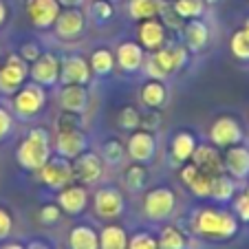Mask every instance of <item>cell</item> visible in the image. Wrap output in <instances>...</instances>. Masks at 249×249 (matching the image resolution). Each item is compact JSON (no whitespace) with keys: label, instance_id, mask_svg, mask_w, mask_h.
<instances>
[{"label":"cell","instance_id":"6da1fadb","mask_svg":"<svg viewBox=\"0 0 249 249\" xmlns=\"http://www.w3.org/2000/svg\"><path fill=\"white\" fill-rule=\"evenodd\" d=\"M192 227L198 236L212 240H230L238 234V218L227 210L205 207L198 210L192 218Z\"/></svg>","mask_w":249,"mask_h":249},{"label":"cell","instance_id":"7a4b0ae2","mask_svg":"<svg viewBox=\"0 0 249 249\" xmlns=\"http://www.w3.org/2000/svg\"><path fill=\"white\" fill-rule=\"evenodd\" d=\"M51 157V139L44 128L29 130L27 139L18 148V163L24 170H40Z\"/></svg>","mask_w":249,"mask_h":249},{"label":"cell","instance_id":"3957f363","mask_svg":"<svg viewBox=\"0 0 249 249\" xmlns=\"http://www.w3.org/2000/svg\"><path fill=\"white\" fill-rule=\"evenodd\" d=\"M174 210H177V194L165 185L148 190L146 196H143V214L155 223L170 218L174 214Z\"/></svg>","mask_w":249,"mask_h":249},{"label":"cell","instance_id":"277c9868","mask_svg":"<svg viewBox=\"0 0 249 249\" xmlns=\"http://www.w3.org/2000/svg\"><path fill=\"white\" fill-rule=\"evenodd\" d=\"M40 181L51 190H62L75 181L73 177V163L66 157H49V161L38 170Z\"/></svg>","mask_w":249,"mask_h":249},{"label":"cell","instance_id":"5b68a950","mask_svg":"<svg viewBox=\"0 0 249 249\" xmlns=\"http://www.w3.org/2000/svg\"><path fill=\"white\" fill-rule=\"evenodd\" d=\"M44 104H47L44 86L31 82V84H22V89L18 90L14 99V108L20 119H31L44 108Z\"/></svg>","mask_w":249,"mask_h":249},{"label":"cell","instance_id":"8992f818","mask_svg":"<svg viewBox=\"0 0 249 249\" xmlns=\"http://www.w3.org/2000/svg\"><path fill=\"white\" fill-rule=\"evenodd\" d=\"M245 137L243 126L236 117H230V115H223V117L214 119L210 128V141L214 143L216 148H230L240 143Z\"/></svg>","mask_w":249,"mask_h":249},{"label":"cell","instance_id":"52a82bcc","mask_svg":"<svg viewBox=\"0 0 249 249\" xmlns=\"http://www.w3.org/2000/svg\"><path fill=\"white\" fill-rule=\"evenodd\" d=\"M29 75V66L20 55H9L5 66L0 69V93L11 95L22 89L24 80Z\"/></svg>","mask_w":249,"mask_h":249},{"label":"cell","instance_id":"ba28073f","mask_svg":"<svg viewBox=\"0 0 249 249\" xmlns=\"http://www.w3.org/2000/svg\"><path fill=\"white\" fill-rule=\"evenodd\" d=\"M126 155L130 157L132 161H137V163H143L148 165L152 159H155L157 155V139L152 132L143 130V128H137V130H132L130 139H128L126 143Z\"/></svg>","mask_w":249,"mask_h":249},{"label":"cell","instance_id":"9c48e42d","mask_svg":"<svg viewBox=\"0 0 249 249\" xmlns=\"http://www.w3.org/2000/svg\"><path fill=\"white\" fill-rule=\"evenodd\" d=\"M143 71L150 80H161L163 82L170 73H174L177 69V60H174L172 47H161L157 51H152V55L148 60H143Z\"/></svg>","mask_w":249,"mask_h":249},{"label":"cell","instance_id":"30bf717a","mask_svg":"<svg viewBox=\"0 0 249 249\" xmlns=\"http://www.w3.org/2000/svg\"><path fill=\"white\" fill-rule=\"evenodd\" d=\"M104 172V161L95 152H82L80 157H75L73 161V177L75 181H80L82 185H93L99 181Z\"/></svg>","mask_w":249,"mask_h":249},{"label":"cell","instance_id":"8fae6325","mask_svg":"<svg viewBox=\"0 0 249 249\" xmlns=\"http://www.w3.org/2000/svg\"><path fill=\"white\" fill-rule=\"evenodd\" d=\"M124 201L122 192L117 188H99L95 192V212L99 218H117L124 214Z\"/></svg>","mask_w":249,"mask_h":249},{"label":"cell","instance_id":"7c38bea8","mask_svg":"<svg viewBox=\"0 0 249 249\" xmlns=\"http://www.w3.org/2000/svg\"><path fill=\"white\" fill-rule=\"evenodd\" d=\"M60 11L62 9L57 0H27V16L33 22V27L38 29L53 27Z\"/></svg>","mask_w":249,"mask_h":249},{"label":"cell","instance_id":"4fadbf2b","mask_svg":"<svg viewBox=\"0 0 249 249\" xmlns=\"http://www.w3.org/2000/svg\"><path fill=\"white\" fill-rule=\"evenodd\" d=\"M190 161L201 172L210 174V177H218V174L225 172V161H223L221 152H218V148L214 143H201V146H196V150H194Z\"/></svg>","mask_w":249,"mask_h":249},{"label":"cell","instance_id":"5bb4252c","mask_svg":"<svg viewBox=\"0 0 249 249\" xmlns=\"http://www.w3.org/2000/svg\"><path fill=\"white\" fill-rule=\"evenodd\" d=\"M29 75L40 86H53L60 80V60L53 53H40V57L29 69Z\"/></svg>","mask_w":249,"mask_h":249},{"label":"cell","instance_id":"9a60e30c","mask_svg":"<svg viewBox=\"0 0 249 249\" xmlns=\"http://www.w3.org/2000/svg\"><path fill=\"white\" fill-rule=\"evenodd\" d=\"M53 27H55L57 38L75 40V38H80L82 31H84L86 18H84V14L80 11V7H71V9L60 11V16H57V20H55Z\"/></svg>","mask_w":249,"mask_h":249},{"label":"cell","instance_id":"2e32d148","mask_svg":"<svg viewBox=\"0 0 249 249\" xmlns=\"http://www.w3.org/2000/svg\"><path fill=\"white\" fill-rule=\"evenodd\" d=\"M90 66L84 57L80 55H69L60 62V80L64 84H82L86 86L90 80Z\"/></svg>","mask_w":249,"mask_h":249},{"label":"cell","instance_id":"e0dca14e","mask_svg":"<svg viewBox=\"0 0 249 249\" xmlns=\"http://www.w3.org/2000/svg\"><path fill=\"white\" fill-rule=\"evenodd\" d=\"M57 205L69 216H80L86 210V205H89L86 188L84 185H66V188H62L60 196H57Z\"/></svg>","mask_w":249,"mask_h":249},{"label":"cell","instance_id":"ac0fdd59","mask_svg":"<svg viewBox=\"0 0 249 249\" xmlns=\"http://www.w3.org/2000/svg\"><path fill=\"white\" fill-rule=\"evenodd\" d=\"M86 135L75 128V130H62L57 132V139H55V150L60 157H66V159H75L80 157L82 152H86Z\"/></svg>","mask_w":249,"mask_h":249},{"label":"cell","instance_id":"d6986e66","mask_svg":"<svg viewBox=\"0 0 249 249\" xmlns=\"http://www.w3.org/2000/svg\"><path fill=\"white\" fill-rule=\"evenodd\" d=\"M225 161V170L230 177H234L236 181H245L249 179V148L247 146H230L223 157Z\"/></svg>","mask_w":249,"mask_h":249},{"label":"cell","instance_id":"ffe728a7","mask_svg":"<svg viewBox=\"0 0 249 249\" xmlns=\"http://www.w3.org/2000/svg\"><path fill=\"white\" fill-rule=\"evenodd\" d=\"M137 38H139V44L148 51H157L165 44V24L157 18H148L141 20L139 31H137Z\"/></svg>","mask_w":249,"mask_h":249},{"label":"cell","instance_id":"44dd1931","mask_svg":"<svg viewBox=\"0 0 249 249\" xmlns=\"http://www.w3.org/2000/svg\"><path fill=\"white\" fill-rule=\"evenodd\" d=\"M143 47L139 42H122L115 51V64H119V69L126 73H135L143 66Z\"/></svg>","mask_w":249,"mask_h":249},{"label":"cell","instance_id":"7402d4cb","mask_svg":"<svg viewBox=\"0 0 249 249\" xmlns=\"http://www.w3.org/2000/svg\"><path fill=\"white\" fill-rule=\"evenodd\" d=\"M60 106L62 110H69V113H77L82 115L89 106V90L82 84H64L60 93Z\"/></svg>","mask_w":249,"mask_h":249},{"label":"cell","instance_id":"603a6c76","mask_svg":"<svg viewBox=\"0 0 249 249\" xmlns=\"http://www.w3.org/2000/svg\"><path fill=\"white\" fill-rule=\"evenodd\" d=\"M196 137L188 130H181L172 137L170 141V157H172V163H185V161L192 159L194 150H196Z\"/></svg>","mask_w":249,"mask_h":249},{"label":"cell","instance_id":"cb8c5ba5","mask_svg":"<svg viewBox=\"0 0 249 249\" xmlns=\"http://www.w3.org/2000/svg\"><path fill=\"white\" fill-rule=\"evenodd\" d=\"M183 42L190 51H201V49H205L207 42H210V27H207L203 20L192 18L183 27Z\"/></svg>","mask_w":249,"mask_h":249},{"label":"cell","instance_id":"d4e9b609","mask_svg":"<svg viewBox=\"0 0 249 249\" xmlns=\"http://www.w3.org/2000/svg\"><path fill=\"white\" fill-rule=\"evenodd\" d=\"M165 102H168V89H165V84L161 80H148L141 86V104L146 108L159 110Z\"/></svg>","mask_w":249,"mask_h":249},{"label":"cell","instance_id":"484cf974","mask_svg":"<svg viewBox=\"0 0 249 249\" xmlns=\"http://www.w3.org/2000/svg\"><path fill=\"white\" fill-rule=\"evenodd\" d=\"M69 249H99V234L89 225H77L69 234Z\"/></svg>","mask_w":249,"mask_h":249},{"label":"cell","instance_id":"4316f807","mask_svg":"<svg viewBox=\"0 0 249 249\" xmlns=\"http://www.w3.org/2000/svg\"><path fill=\"white\" fill-rule=\"evenodd\" d=\"M234 194H236V179L234 177H230V174H225V172L214 177V181H212V194H210L212 201L225 205V203H230L231 198H234Z\"/></svg>","mask_w":249,"mask_h":249},{"label":"cell","instance_id":"83f0119b","mask_svg":"<svg viewBox=\"0 0 249 249\" xmlns=\"http://www.w3.org/2000/svg\"><path fill=\"white\" fill-rule=\"evenodd\" d=\"M99 249H128V234L122 225H106L99 231Z\"/></svg>","mask_w":249,"mask_h":249},{"label":"cell","instance_id":"f1b7e54d","mask_svg":"<svg viewBox=\"0 0 249 249\" xmlns=\"http://www.w3.org/2000/svg\"><path fill=\"white\" fill-rule=\"evenodd\" d=\"M163 2L161 0H130L128 2V14L132 20H148L157 18V14H161Z\"/></svg>","mask_w":249,"mask_h":249},{"label":"cell","instance_id":"f546056e","mask_svg":"<svg viewBox=\"0 0 249 249\" xmlns=\"http://www.w3.org/2000/svg\"><path fill=\"white\" fill-rule=\"evenodd\" d=\"M90 73H95V75H108V73H113L115 69V55L108 51V49H95L93 53H90Z\"/></svg>","mask_w":249,"mask_h":249},{"label":"cell","instance_id":"4dcf8cb0","mask_svg":"<svg viewBox=\"0 0 249 249\" xmlns=\"http://www.w3.org/2000/svg\"><path fill=\"white\" fill-rule=\"evenodd\" d=\"M159 249H185L188 247V238L183 236V231H179L174 225H165L159 231Z\"/></svg>","mask_w":249,"mask_h":249},{"label":"cell","instance_id":"1f68e13d","mask_svg":"<svg viewBox=\"0 0 249 249\" xmlns=\"http://www.w3.org/2000/svg\"><path fill=\"white\" fill-rule=\"evenodd\" d=\"M172 9L181 20L201 18L203 9H205V0H174Z\"/></svg>","mask_w":249,"mask_h":249},{"label":"cell","instance_id":"d6a6232c","mask_svg":"<svg viewBox=\"0 0 249 249\" xmlns=\"http://www.w3.org/2000/svg\"><path fill=\"white\" fill-rule=\"evenodd\" d=\"M148 183V170L143 163H132L126 168V185L130 192H141Z\"/></svg>","mask_w":249,"mask_h":249},{"label":"cell","instance_id":"836d02e7","mask_svg":"<svg viewBox=\"0 0 249 249\" xmlns=\"http://www.w3.org/2000/svg\"><path fill=\"white\" fill-rule=\"evenodd\" d=\"M126 157V146L117 139H110L104 143L102 148V161H106L108 165H119Z\"/></svg>","mask_w":249,"mask_h":249},{"label":"cell","instance_id":"e575fe53","mask_svg":"<svg viewBox=\"0 0 249 249\" xmlns=\"http://www.w3.org/2000/svg\"><path fill=\"white\" fill-rule=\"evenodd\" d=\"M212 181H214V177H210V174H205V172H201V170H198V174L194 177V181L188 185V188H190V192H192L196 198H210Z\"/></svg>","mask_w":249,"mask_h":249},{"label":"cell","instance_id":"d590c367","mask_svg":"<svg viewBox=\"0 0 249 249\" xmlns=\"http://www.w3.org/2000/svg\"><path fill=\"white\" fill-rule=\"evenodd\" d=\"M230 49L236 60H249V38L243 29L234 31V36H231V40H230Z\"/></svg>","mask_w":249,"mask_h":249},{"label":"cell","instance_id":"8d00e7d4","mask_svg":"<svg viewBox=\"0 0 249 249\" xmlns=\"http://www.w3.org/2000/svg\"><path fill=\"white\" fill-rule=\"evenodd\" d=\"M139 122H141V113L135 108V106H124L117 115V124H119V128H124V130H130V132L137 130V128H139Z\"/></svg>","mask_w":249,"mask_h":249},{"label":"cell","instance_id":"74e56055","mask_svg":"<svg viewBox=\"0 0 249 249\" xmlns=\"http://www.w3.org/2000/svg\"><path fill=\"white\" fill-rule=\"evenodd\" d=\"M128 249H159V243L148 231H137L135 236L128 238Z\"/></svg>","mask_w":249,"mask_h":249},{"label":"cell","instance_id":"f35d334b","mask_svg":"<svg viewBox=\"0 0 249 249\" xmlns=\"http://www.w3.org/2000/svg\"><path fill=\"white\" fill-rule=\"evenodd\" d=\"M159 126H161V113L159 110L148 108V113L141 115L139 128H143V130H148V132H155V130H159Z\"/></svg>","mask_w":249,"mask_h":249},{"label":"cell","instance_id":"ab89813d","mask_svg":"<svg viewBox=\"0 0 249 249\" xmlns=\"http://www.w3.org/2000/svg\"><path fill=\"white\" fill-rule=\"evenodd\" d=\"M57 132L62 130H75L80 128V115L77 113H69V110H62V115L57 117Z\"/></svg>","mask_w":249,"mask_h":249},{"label":"cell","instance_id":"60d3db41","mask_svg":"<svg viewBox=\"0 0 249 249\" xmlns=\"http://www.w3.org/2000/svg\"><path fill=\"white\" fill-rule=\"evenodd\" d=\"M234 212H236V218L243 223H249V194L243 192L236 196L234 201Z\"/></svg>","mask_w":249,"mask_h":249},{"label":"cell","instance_id":"b9f144b4","mask_svg":"<svg viewBox=\"0 0 249 249\" xmlns=\"http://www.w3.org/2000/svg\"><path fill=\"white\" fill-rule=\"evenodd\" d=\"M90 11H93L95 20L104 22V20H110V16H113V5H110L108 0H95Z\"/></svg>","mask_w":249,"mask_h":249},{"label":"cell","instance_id":"7bdbcfd3","mask_svg":"<svg viewBox=\"0 0 249 249\" xmlns=\"http://www.w3.org/2000/svg\"><path fill=\"white\" fill-rule=\"evenodd\" d=\"M60 205H44L42 210H40V221L44 223V225H53V223L60 221Z\"/></svg>","mask_w":249,"mask_h":249},{"label":"cell","instance_id":"ee69618b","mask_svg":"<svg viewBox=\"0 0 249 249\" xmlns=\"http://www.w3.org/2000/svg\"><path fill=\"white\" fill-rule=\"evenodd\" d=\"M40 47L36 42H27V44H22V49H20V57H22L24 62H36L40 57Z\"/></svg>","mask_w":249,"mask_h":249},{"label":"cell","instance_id":"f6af8a7d","mask_svg":"<svg viewBox=\"0 0 249 249\" xmlns=\"http://www.w3.org/2000/svg\"><path fill=\"white\" fill-rule=\"evenodd\" d=\"M198 174V168L190 161V163H181V168H179V177H181V181H183L185 185H190L194 181V177Z\"/></svg>","mask_w":249,"mask_h":249},{"label":"cell","instance_id":"bcb514c9","mask_svg":"<svg viewBox=\"0 0 249 249\" xmlns=\"http://www.w3.org/2000/svg\"><path fill=\"white\" fill-rule=\"evenodd\" d=\"M11 227H14V221H11L9 212L0 207V240H5L11 234Z\"/></svg>","mask_w":249,"mask_h":249},{"label":"cell","instance_id":"7dc6e473","mask_svg":"<svg viewBox=\"0 0 249 249\" xmlns=\"http://www.w3.org/2000/svg\"><path fill=\"white\" fill-rule=\"evenodd\" d=\"M172 53H174V60H177V69H183V66L188 64V47H183V44H174Z\"/></svg>","mask_w":249,"mask_h":249},{"label":"cell","instance_id":"c3c4849f","mask_svg":"<svg viewBox=\"0 0 249 249\" xmlns=\"http://www.w3.org/2000/svg\"><path fill=\"white\" fill-rule=\"evenodd\" d=\"M9 130H11V115L0 106V141L9 135Z\"/></svg>","mask_w":249,"mask_h":249},{"label":"cell","instance_id":"681fc988","mask_svg":"<svg viewBox=\"0 0 249 249\" xmlns=\"http://www.w3.org/2000/svg\"><path fill=\"white\" fill-rule=\"evenodd\" d=\"M57 2H60V7H64V9H71V7H82L86 0H57Z\"/></svg>","mask_w":249,"mask_h":249},{"label":"cell","instance_id":"f907efd6","mask_svg":"<svg viewBox=\"0 0 249 249\" xmlns=\"http://www.w3.org/2000/svg\"><path fill=\"white\" fill-rule=\"evenodd\" d=\"M5 20H7V7H5V2L0 0V24L5 22Z\"/></svg>","mask_w":249,"mask_h":249},{"label":"cell","instance_id":"816d5d0a","mask_svg":"<svg viewBox=\"0 0 249 249\" xmlns=\"http://www.w3.org/2000/svg\"><path fill=\"white\" fill-rule=\"evenodd\" d=\"M0 249H27L24 245H20V243H7V245H2Z\"/></svg>","mask_w":249,"mask_h":249},{"label":"cell","instance_id":"f5cc1de1","mask_svg":"<svg viewBox=\"0 0 249 249\" xmlns=\"http://www.w3.org/2000/svg\"><path fill=\"white\" fill-rule=\"evenodd\" d=\"M27 249H49V247H47L44 243H40V240H36V243H31Z\"/></svg>","mask_w":249,"mask_h":249},{"label":"cell","instance_id":"db71d44e","mask_svg":"<svg viewBox=\"0 0 249 249\" xmlns=\"http://www.w3.org/2000/svg\"><path fill=\"white\" fill-rule=\"evenodd\" d=\"M243 31L247 33V38H249V18H247V22H245V27H243Z\"/></svg>","mask_w":249,"mask_h":249},{"label":"cell","instance_id":"11a10c76","mask_svg":"<svg viewBox=\"0 0 249 249\" xmlns=\"http://www.w3.org/2000/svg\"><path fill=\"white\" fill-rule=\"evenodd\" d=\"M221 0H205V5H218Z\"/></svg>","mask_w":249,"mask_h":249},{"label":"cell","instance_id":"9f6ffc18","mask_svg":"<svg viewBox=\"0 0 249 249\" xmlns=\"http://www.w3.org/2000/svg\"><path fill=\"white\" fill-rule=\"evenodd\" d=\"M247 194H249V185H247Z\"/></svg>","mask_w":249,"mask_h":249},{"label":"cell","instance_id":"6f0895ef","mask_svg":"<svg viewBox=\"0 0 249 249\" xmlns=\"http://www.w3.org/2000/svg\"><path fill=\"white\" fill-rule=\"evenodd\" d=\"M108 2H115V0H108Z\"/></svg>","mask_w":249,"mask_h":249}]
</instances>
